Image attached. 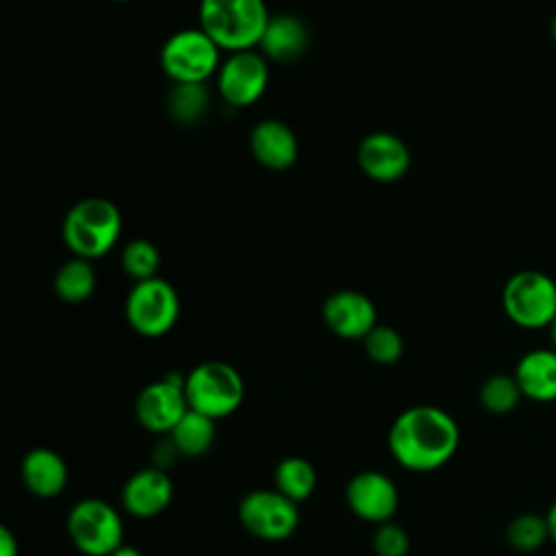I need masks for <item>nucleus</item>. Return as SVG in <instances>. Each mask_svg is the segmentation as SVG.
Returning <instances> with one entry per match:
<instances>
[{"label": "nucleus", "mask_w": 556, "mask_h": 556, "mask_svg": "<svg viewBox=\"0 0 556 556\" xmlns=\"http://www.w3.org/2000/svg\"><path fill=\"white\" fill-rule=\"evenodd\" d=\"M137 424L154 434H169L189 410L185 395V376L169 371L165 378L146 384L135 397Z\"/></svg>", "instance_id": "9d476101"}, {"label": "nucleus", "mask_w": 556, "mask_h": 556, "mask_svg": "<svg viewBox=\"0 0 556 556\" xmlns=\"http://www.w3.org/2000/svg\"><path fill=\"white\" fill-rule=\"evenodd\" d=\"M361 169L378 182L400 180L410 165V152L406 143L387 130L369 132L358 146Z\"/></svg>", "instance_id": "2eb2a0df"}, {"label": "nucleus", "mask_w": 556, "mask_h": 556, "mask_svg": "<svg viewBox=\"0 0 556 556\" xmlns=\"http://www.w3.org/2000/svg\"><path fill=\"white\" fill-rule=\"evenodd\" d=\"M20 476L28 493L48 500L65 491L70 469L65 458L52 447H33L22 458Z\"/></svg>", "instance_id": "dca6fc26"}, {"label": "nucleus", "mask_w": 556, "mask_h": 556, "mask_svg": "<svg viewBox=\"0 0 556 556\" xmlns=\"http://www.w3.org/2000/svg\"><path fill=\"white\" fill-rule=\"evenodd\" d=\"M122 508L137 519L161 515L174 500V482L165 469L154 465L137 469L122 486Z\"/></svg>", "instance_id": "ddd939ff"}, {"label": "nucleus", "mask_w": 556, "mask_h": 556, "mask_svg": "<svg viewBox=\"0 0 556 556\" xmlns=\"http://www.w3.org/2000/svg\"><path fill=\"white\" fill-rule=\"evenodd\" d=\"M363 343H365V354L376 365H393L402 358V352H404V341L400 332L384 324H376L371 332L363 339Z\"/></svg>", "instance_id": "bb28decb"}, {"label": "nucleus", "mask_w": 556, "mask_h": 556, "mask_svg": "<svg viewBox=\"0 0 556 556\" xmlns=\"http://www.w3.org/2000/svg\"><path fill=\"white\" fill-rule=\"evenodd\" d=\"M321 317L341 339H365L378 324L374 302L354 289H341L328 295L321 306Z\"/></svg>", "instance_id": "4468645a"}, {"label": "nucleus", "mask_w": 556, "mask_h": 556, "mask_svg": "<svg viewBox=\"0 0 556 556\" xmlns=\"http://www.w3.org/2000/svg\"><path fill=\"white\" fill-rule=\"evenodd\" d=\"M549 539L545 515L521 513L506 526V543L517 552H534Z\"/></svg>", "instance_id": "393cba45"}, {"label": "nucleus", "mask_w": 556, "mask_h": 556, "mask_svg": "<svg viewBox=\"0 0 556 556\" xmlns=\"http://www.w3.org/2000/svg\"><path fill=\"white\" fill-rule=\"evenodd\" d=\"M208 104L204 83H174L167 96V111L178 124H198L206 115Z\"/></svg>", "instance_id": "5701e85b"}, {"label": "nucleus", "mask_w": 556, "mask_h": 556, "mask_svg": "<svg viewBox=\"0 0 556 556\" xmlns=\"http://www.w3.org/2000/svg\"><path fill=\"white\" fill-rule=\"evenodd\" d=\"M239 523L258 541H287L300 526V508L276 489H254L239 500Z\"/></svg>", "instance_id": "1a4fd4ad"}, {"label": "nucleus", "mask_w": 556, "mask_h": 556, "mask_svg": "<svg viewBox=\"0 0 556 556\" xmlns=\"http://www.w3.org/2000/svg\"><path fill=\"white\" fill-rule=\"evenodd\" d=\"M222 48L198 26L167 37L161 48V67L174 83H206L222 61Z\"/></svg>", "instance_id": "0eeeda50"}, {"label": "nucleus", "mask_w": 556, "mask_h": 556, "mask_svg": "<svg viewBox=\"0 0 556 556\" xmlns=\"http://www.w3.org/2000/svg\"><path fill=\"white\" fill-rule=\"evenodd\" d=\"M115 2H128V0H115Z\"/></svg>", "instance_id": "f704fd0d"}, {"label": "nucleus", "mask_w": 556, "mask_h": 556, "mask_svg": "<svg viewBox=\"0 0 556 556\" xmlns=\"http://www.w3.org/2000/svg\"><path fill=\"white\" fill-rule=\"evenodd\" d=\"M545 521H547L549 539L556 543V500L549 504V508H547V513H545Z\"/></svg>", "instance_id": "7c9ffc66"}, {"label": "nucleus", "mask_w": 556, "mask_h": 556, "mask_svg": "<svg viewBox=\"0 0 556 556\" xmlns=\"http://www.w3.org/2000/svg\"><path fill=\"white\" fill-rule=\"evenodd\" d=\"M502 306L519 328H549L556 317V280L539 269H521L506 280Z\"/></svg>", "instance_id": "423d86ee"}, {"label": "nucleus", "mask_w": 556, "mask_h": 556, "mask_svg": "<svg viewBox=\"0 0 556 556\" xmlns=\"http://www.w3.org/2000/svg\"><path fill=\"white\" fill-rule=\"evenodd\" d=\"M547 330H549V339H552V348H554V350H556V317H554V321H552V324H549V328H547Z\"/></svg>", "instance_id": "473e14b6"}, {"label": "nucleus", "mask_w": 556, "mask_h": 556, "mask_svg": "<svg viewBox=\"0 0 556 556\" xmlns=\"http://www.w3.org/2000/svg\"><path fill=\"white\" fill-rule=\"evenodd\" d=\"M315 486L317 469L304 456H287L274 467V489L295 504L308 500Z\"/></svg>", "instance_id": "412c9836"}, {"label": "nucleus", "mask_w": 556, "mask_h": 556, "mask_svg": "<svg viewBox=\"0 0 556 556\" xmlns=\"http://www.w3.org/2000/svg\"><path fill=\"white\" fill-rule=\"evenodd\" d=\"M250 150L254 159L267 169H287L298 159L295 132L278 119H263L252 128Z\"/></svg>", "instance_id": "f3484780"}, {"label": "nucleus", "mask_w": 556, "mask_h": 556, "mask_svg": "<svg viewBox=\"0 0 556 556\" xmlns=\"http://www.w3.org/2000/svg\"><path fill=\"white\" fill-rule=\"evenodd\" d=\"M178 456H180V454H178L176 445H174V443H172V439L165 434V439H163L159 445H154L152 465H154V467H159V469H165V471H167V467H169Z\"/></svg>", "instance_id": "c85d7f7f"}, {"label": "nucleus", "mask_w": 556, "mask_h": 556, "mask_svg": "<svg viewBox=\"0 0 556 556\" xmlns=\"http://www.w3.org/2000/svg\"><path fill=\"white\" fill-rule=\"evenodd\" d=\"M478 400L486 413L508 415L519 406V402L523 400V393L513 374H493L482 382L478 391Z\"/></svg>", "instance_id": "b1692460"}, {"label": "nucleus", "mask_w": 556, "mask_h": 556, "mask_svg": "<svg viewBox=\"0 0 556 556\" xmlns=\"http://www.w3.org/2000/svg\"><path fill=\"white\" fill-rule=\"evenodd\" d=\"M267 59L254 50L230 52L217 70L219 96L232 106L254 104L267 89Z\"/></svg>", "instance_id": "9b49d317"}, {"label": "nucleus", "mask_w": 556, "mask_h": 556, "mask_svg": "<svg viewBox=\"0 0 556 556\" xmlns=\"http://www.w3.org/2000/svg\"><path fill=\"white\" fill-rule=\"evenodd\" d=\"M61 232L74 256L100 258L122 235V213L106 198H85L67 211Z\"/></svg>", "instance_id": "7ed1b4c3"}, {"label": "nucleus", "mask_w": 556, "mask_h": 556, "mask_svg": "<svg viewBox=\"0 0 556 556\" xmlns=\"http://www.w3.org/2000/svg\"><path fill=\"white\" fill-rule=\"evenodd\" d=\"M72 545L85 556H109L124 545V521L119 510L100 497L78 500L65 519Z\"/></svg>", "instance_id": "39448f33"}, {"label": "nucleus", "mask_w": 556, "mask_h": 556, "mask_svg": "<svg viewBox=\"0 0 556 556\" xmlns=\"http://www.w3.org/2000/svg\"><path fill=\"white\" fill-rule=\"evenodd\" d=\"M348 508L363 521L384 523L391 521L400 508V491L395 482L376 469L354 473L345 484Z\"/></svg>", "instance_id": "f8f14e48"}, {"label": "nucleus", "mask_w": 556, "mask_h": 556, "mask_svg": "<svg viewBox=\"0 0 556 556\" xmlns=\"http://www.w3.org/2000/svg\"><path fill=\"white\" fill-rule=\"evenodd\" d=\"M0 556H20L17 534L9 526H0Z\"/></svg>", "instance_id": "c756f323"}, {"label": "nucleus", "mask_w": 556, "mask_h": 556, "mask_svg": "<svg viewBox=\"0 0 556 556\" xmlns=\"http://www.w3.org/2000/svg\"><path fill=\"white\" fill-rule=\"evenodd\" d=\"M126 321L141 337L167 334L180 315V298L165 278L139 280L126 298Z\"/></svg>", "instance_id": "6e6552de"}, {"label": "nucleus", "mask_w": 556, "mask_h": 556, "mask_svg": "<svg viewBox=\"0 0 556 556\" xmlns=\"http://www.w3.org/2000/svg\"><path fill=\"white\" fill-rule=\"evenodd\" d=\"M200 28L228 52L254 50L269 13L265 0H200Z\"/></svg>", "instance_id": "f03ea898"}, {"label": "nucleus", "mask_w": 556, "mask_h": 556, "mask_svg": "<svg viewBox=\"0 0 556 556\" xmlns=\"http://www.w3.org/2000/svg\"><path fill=\"white\" fill-rule=\"evenodd\" d=\"M54 291L63 302H85L96 289V271L87 258L74 256L65 261L54 274Z\"/></svg>", "instance_id": "4be33fe9"}, {"label": "nucleus", "mask_w": 556, "mask_h": 556, "mask_svg": "<svg viewBox=\"0 0 556 556\" xmlns=\"http://www.w3.org/2000/svg\"><path fill=\"white\" fill-rule=\"evenodd\" d=\"M109 556H143V554H141L137 547H132V545H126V543H124V545H119L115 552H111Z\"/></svg>", "instance_id": "2f4dec72"}, {"label": "nucleus", "mask_w": 556, "mask_h": 556, "mask_svg": "<svg viewBox=\"0 0 556 556\" xmlns=\"http://www.w3.org/2000/svg\"><path fill=\"white\" fill-rule=\"evenodd\" d=\"M526 400L547 404L556 402V350L536 348L526 352L513 371Z\"/></svg>", "instance_id": "a211bd4d"}, {"label": "nucleus", "mask_w": 556, "mask_h": 556, "mask_svg": "<svg viewBox=\"0 0 556 556\" xmlns=\"http://www.w3.org/2000/svg\"><path fill=\"white\" fill-rule=\"evenodd\" d=\"M460 443L456 419L432 404L402 410L387 434V445L397 465L408 471L428 473L447 465Z\"/></svg>", "instance_id": "f257e3e1"}, {"label": "nucleus", "mask_w": 556, "mask_h": 556, "mask_svg": "<svg viewBox=\"0 0 556 556\" xmlns=\"http://www.w3.org/2000/svg\"><path fill=\"white\" fill-rule=\"evenodd\" d=\"M371 547H374L376 556H408L410 536L402 526H397L393 521H384V523L376 526Z\"/></svg>", "instance_id": "cd10ccee"}, {"label": "nucleus", "mask_w": 556, "mask_h": 556, "mask_svg": "<svg viewBox=\"0 0 556 556\" xmlns=\"http://www.w3.org/2000/svg\"><path fill=\"white\" fill-rule=\"evenodd\" d=\"M185 395L191 410L219 421L239 410L245 397V382L230 363L204 361L185 376Z\"/></svg>", "instance_id": "20e7f679"}, {"label": "nucleus", "mask_w": 556, "mask_h": 556, "mask_svg": "<svg viewBox=\"0 0 556 556\" xmlns=\"http://www.w3.org/2000/svg\"><path fill=\"white\" fill-rule=\"evenodd\" d=\"M549 33H552V39H554V43H556V15H554V20H552V26H549Z\"/></svg>", "instance_id": "72a5a7b5"}, {"label": "nucleus", "mask_w": 556, "mask_h": 556, "mask_svg": "<svg viewBox=\"0 0 556 556\" xmlns=\"http://www.w3.org/2000/svg\"><path fill=\"white\" fill-rule=\"evenodd\" d=\"M258 46L263 56L276 63L298 61L308 48V28L298 15H271Z\"/></svg>", "instance_id": "6ab92c4d"}, {"label": "nucleus", "mask_w": 556, "mask_h": 556, "mask_svg": "<svg viewBox=\"0 0 556 556\" xmlns=\"http://www.w3.org/2000/svg\"><path fill=\"white\" fill-rule=\"evenodd\" d=\"M159 265H161L159 248L148 239H132L122 250V267L137 282L154 278L159 271Z\"/></svg>", "instance_id": "a878e982"}, {"label": "nucleus", "mask_w": 556, "mask_h": 556, "mask_svg": "<svg viewBox=\"0 0 556 556\" xmlns=\"http://www.w3.org/2000/svg\"><path fill=\"white\" fill-rule=\"evenodd\" d=\"M215 424L217 421H213L211 417L189 408L167 437L172 439V443L176 445L180 456L198 458V456H204L213 447Z\"/></svg>", "instance_id": "aec40b11"}]
</instances>
